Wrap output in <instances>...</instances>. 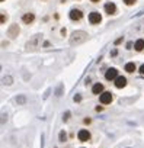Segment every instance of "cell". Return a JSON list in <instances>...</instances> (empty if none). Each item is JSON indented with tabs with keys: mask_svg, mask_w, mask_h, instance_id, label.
<instances>
[{
	"mask_svg": "<svg viewBox=\"0 0 144 148\" xmlns=\"http://www.w3.org/2000/svg\"><path fill=\"white\" fill-rule=\"evenodd\" d=\"M79 139L80 141H83V142H86V141H89L90 139V134H89V131H86V129H82V131H79Z\"/></svg>",
	"mask_w": 144,
	"mask_h": 148,
	"instance_id": "6",
	"label": "cell"
},
{
	"mask_svg": "<svg viewBox=\"0 0 144 148\" xmlns=\"http://www.w3.org/2000/svg\"><path fill=\"white\" fill-rule=\"evenodd\" d=\"M124 68H125L127 73H134V71H135V64H134V62H127Z\"/></svg>",
	"mask_w": 144,
	"mask_h": 148,
	"instance_id": "9",
	"label": "cell"
},
{
	"mask_svg": "<svg viewBox=\"0 0 144 148\" xmlns=\"http://www.w3.org/2000/svg\"><path fill=\"white\" fill-rule=\"evenodd\" d=\"M105 12H106L108 15H114V13L116 12V6H115L114 3H106V5H105Z\"/></svg>",
	"mask_w": 144,
	"mask_h": 148,
	"instance_id": "7",
	"label": "cell"
},
{
	"mask_svg": "<svg viewBox=\"0 0 144 148\" xmlns=\"http://www.w3.org/2000/svg\"><path fill=\"white\" fill-rule=\"evenodd\" d=\"M22 21H23L25 23H31V22L34 21V15H32V13H26V15H23Z\"/></svg>",
	"mask_w": 144,
	"mask_h": 148,
	"instance_id": "11",
	"label": "cell"
},
{
	"mask_svg": "<svg viewBox=\"0 0 144 148\" xmlns=\"http://www.w3.org/2000/svg\"><path fill=\"white\" fill-rule=\"evenodd\" d=\"M70 19L71 21H80L82 19V16H83V13H82V10H79V9H73L70 12Z\"/></svg>",
	"mask_w": 144,
	"mask_h": 148,
	"instance_id": "4",
	"label": "cell"
},
{
	"mask_svg": "<svg viewBox=\"0 0 144 148\" xmlns=\"http://www.w3.org/2000/svg\"><path fill=\"white\" fill-rule=\"evenodd\" d=\"M134 47H135V51H143L144 49V41L143 39H137Z\"/></svg>",
	"mask_w": 144,
	"mask_h": 148,
	"instance_id": "10",
	"label": "cell"
},
{
	"mask_svg": "<svg viewBox=\"0 0 144 148\" xmlns=\"http://www.w3.org/2000/svg\"><path fill=\"white\" fill-rule=\"evenodd\" d=\"M92 92H93L95 95H99V93H102V92H103V86H102L101 83H96V84L92 87Z\"/></svg>",
	"mask_w": 144,
	"mask_h": 148,
	"instance_id": "8",
	"label": "cell"
},
{
	"mask_svg": "<svg viewBox=\"0 0 144 148\" xmlns=\"http://www.w3.org/2000/svg\"><path fill=\"white\" fill-rule=\"evenodd\" d=\"M90 2H92V3H98V2H99V0H90Z\"/></svg>",
	"mask_w": 144,
	"mask_h": 148,
	"instance_id": "14",
	"label": "cell"
},
{
	"mask_svg": "<svg viewBox=\"0 0 144 148\" xmlns=\"http://www.w3.org/2000/svg\"><path fill=\"white\" fill-rule=\"evenodd\" d=\"M101 21H102V16L99 15V12H92L89 15V22L92 25H98V23H101Z\"/></svg>",
	"mask_w": 144,
	"mask_h": 148,
	"instance_id": "2",
	"label": "cell"
},
{
	"mask_svg": "<svg viewBox=\"0 0 144 148\" xmlns=\"http://www.w3.org/2000/svg\"><path fill=\"white\" fill-rule=\"evenodd\" d=\"M125 86H127V79L122 77V76H118V77L115 79V87L122 89V87H125Z\"/></svg>",
	"mask_w": 144,
	"mask_h": 148,
	"instance_id": "5",
	"label": "cell"
},
{
	"mask_svg": "<svg viewBox=\"0 0 144 148\" xmlns=\"http://www.w3.org/2000/svg\"><path fill=\"white\" fill-rule=\"evenodd\" d=\"M0 2H3V0H0Z\"/></svg>",
	"mask_w": 144,
	"mask_h": 148,
	"instance_id": "15",
	"label": "cell"
},
{
	"mask_svg": "<svg viewBox=\"0 0 144 148\" xmlns=\"http://www.w3.org/2000/svg\"><path fill=\"white\" fill-rule=\"evenodd\" d=\"M140 71H141V74H144V64L140 67Z\"/></svg>",
	"mask_w": 144,
	"mask_h": 148,
	"instance_id": "13",
	"label": "cell"
},
{
	"mask_svg": "<svg viewBox=\"0 0 144 148\" xmlns=\"http://www.w3.org/2000/svg\"><path fill=\"white\" fill-rule=\"evenodd\" d=\"M99 100H101L102 105H109V103L112 102V93H111V92H103V93H101Z\"/></svg>",
	"mask_w": 144,
	"mask_h": 148,
	"instance_id": "1",
	"label": "cell"
},
{
	"mask_svg": "<svg viewBox=\"0 0 144 148\" xmlns=\"http://www.w3.org/2000/svg\"><path fill=\"white\" fill-rule=\"evenodd\" d=\"M135 2H137V0H124V3H125L127 6H132Z\"/></svg>",
	"mask_w": 144,
	"mask_h": 148,
	"instance_id": "12",
	"label": "cell"
},
{
	"mask_svg": "<svg viewBox=\"0 0 144 148\" xmlns=\"http://www.w3.org/2000/svg\"><path fill=\"white\" fill-rule=\"evenodd\" d=\"M116 77H118V70L116 68H109L105 73V79L106 80H115Z\"/></svg>",
	"mask_w": 144,
	"mask_h": 148,
	"instance_id": "3",
	"label": "cell"
}]
</instances>
